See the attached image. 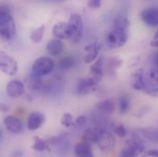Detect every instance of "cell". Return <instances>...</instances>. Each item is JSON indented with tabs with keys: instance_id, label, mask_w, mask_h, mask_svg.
Wrapping results in <instances>:
<instances>
[{
	"instance_id": "obj_22",
	"label": "cell",
	"mask_w": 158,
	"mask_h": 157,
	"mask_svg": "<svg viewBox=\"0 0 158 157\" xmlns=\"http://www.w3.org/2000/svg\"><path fill=\"white\" fill-rule=\"evenodd\" d=\"M139 131L141 132L140 135L146 140L154 143H158V130L154 128H145L139 130Z\"/></svg>"
},
{
	"instance_id": "obj_31",
	"label": "cell",
	"mask_w": 158,
	"mask_h": 157,
	"mask_svg": "<svg viewBox=\"0 0 158 157\" xmlns=\"http://www.w3.org/2000/svg\"><path fill=\"white\" fill-rule=\"evenodd\" d=\"M113 132L118 137H125L127 135V130L124 125L117 124L113 127Z\"/></svg>"
},
{
	"instance_id": "obj_15",
	"label": "cell",
	"mask_w": 158,
	"mask_h": 157,
	"mask_svg": "<svg viewBox=\"0 0 158 157\" xmlns=\"http://www.w3.org/2000/svg\"><path fill=\"white\" fill-rule=\"evenodd\" d=\"M126 145L129 147H131L134 151L138 153V155L143 154L146 148L143 139L142 138L141 135H138V134L131 135V137L126 141Z\"/></svg>"
},
{
	"instance_id": "obj_20",
	"label": "cell",
	"mask_w": 158,
	"mask_h": 157,
	"mask_svg": "<svg viewBox=\"0 0 158 157\" xmlns=\"http://www.w3.org/2000/svg\"><path fill=\"white\" fill-rule=\"evenodd\" d=\"M103 129L99 126L97 127H92V128H88L85 130L84 134H83V141L84 142H87L89 143H95L100 130Z\"/></svg>"
},
{
	"instance_id": "obj_30",
	"label": "cell",
	"mask_w": 158,
	"mask_h": 157,
	"mask_svg": "<svg viewBox=\"0 0 158 157\" xmlns=\"http://www.w3.org/2000/svg\"><path fill=\"white\" fill-rule=\"evenodd\" d=\"M119 156L123 157H134L138 155V153L136 151H134L131 147H125L123 149H121V151L119 152Z\"/></svg>"
},
{
	"instance_id": "obj_43",
	"label": "cell",
	"mask_w": 158,
	"mask_h": 157,
	"mask_svg": "<svg viewBox=\"0 0 158 157\" xmlns=\"http://www.w3.org/2000/svg\"><path fill=\"white\" fill-rule=\"evenodd\" d=\"M59 1H64V0H59Z\"/></svg>"
},
{
	"instance_id": "obj_38",
	"label": "cell",
	"mask_w": 158,
	"mask_h": 157,
	"mask_svg": "<svg viewBox=\"0 0 158 157\" xmlns=\"http://www.w3.org/2000/svg\"><path fill=\"white\" fill-rule=\"evenodd\" d=\"M150 44H151V46H153V47H157L158 48V39L152 40Z\"/></svg>"
},
{
	"instance_id": "obj_18",
	"label": "cell",
	"mask_w": 158,
	"mask_h": 157,
	"mask_svg": "<svg viewBox=\"0 0 158 157\" xmlns=\"http://www.w3.org/2000/svg\"><path fill=\"white\" fill-rule=\"evenodd\" d=\"M75 154L77 156L79 157H91L93 156L92 148L89 143L82 141L75 145Z\"/></svg>"
},
{
	"instance_id": "obj_24",
	"label": "cell",
	"mask_w": 158,
	"mask_h": 157,
	"mask_svg": "<svg viewBox=\"0 0 158 157\" xmlns=\"http://www.w3.org/2000/svg\"><path fill=\"white\" fill-rule=\"evenodd\" d=\"M49 142L44 140V139H41L40 137H35L34 138V142L31 145V148L36 151V152H39V153H42V152H46V151H49L50 149V146H49Z\"/></svg>"
},
{
	"instance_id": "obj_32",
	"label": "cell",
	"mask_w": 158,
	"mask_h": 157,
	"mask_svg": "<svg viewBox=\"0 0 158 157\" xmlns=\"http://www.w3.org/2000/svg\"><path fill=\"white\" fill-rule=\"evenodd\" d=\"M68 134L67 133H62V134H59L57 136H53L52 138H50L48 140L49 143L50 144H57L59 143H62V142H64L65 139L67 138Z\"/></svg>"
},
{
	"instance_id": "obj_35",
	"label": "cell",
	"mask_w": 158,
	"mask_h": 157,
	"mask_svg": "<svg viewBox=\"0 0 158 157\" xmlns=\"http://www.w3.org/2000/svg\"><path fill=\"white\" fill-rule=\"evenodd\" d=\"M147 95L153 97H158V85L156 86H154L153 88L151 87L147 92H146Z\"/></svg>"
},
{
	"instance_id": "obj_4",
	"label": "cell",
	"mask_w": 158,
	"mask_h": 157,
	"mask_svg": "<svg viewBox=\"0 0 158 157\" xmlns=\"http://www.w3.org/2000/svg\"><path fill=\"white\" fill-rule=\"evenodd\" d=\"M0 71L7 76H15L18 72L17 61L4 51H0Z\"/></svg>"
},
{
	"instance_id": "obj_12",
	"label": "cell",
	"mask_w": 158,
	"mask_h": 157,
	"mask_svg": "<svg viewBox=\"0 0 158 157\" xmlns=\"http://www.w3.org/2000/svg\"><path fill=\"white\" fill-rule=\"evenodd\" d=\"M141 19L145 25L148 27H157L158 26V8L157 7H148L142 11Z\"/></svg>"
},
{
	"instance_id": "obj_3",
	"label": "cell",
	"mask_w": 158,
	"mask_h": 157,
	"mask_svg": "<svg viewBox=\"0 0 158 157\" xmlns=\"http://www.w3.org/2000/svg\"><path fill=\"white\" fill-rule=\"evenodd\" d=\"M53 69H54V62L52 59L47 56H41L37 58L33 62L31 66V71L40 76L41 77L51 74Z\"/></svg>"
},
{
	"instance_id": "obj_2",
	"label": "cell",
	"mask_w": 158,
	"mask_h": 157,
	"mask_svg": "<svg viewBox=\"0 0 158 157\" xmlns=\"http://www.w3.org/2000/svg\"><path fill=\"white\" fill-rule=\"evenodd\" d=\"M95 143L98 145L100 151L108 154L114 149L116 145V139L113 134H111L105 129H101L95 141Z\"/></svg>"
},
{
	"instance_id": "obj_37",
	"label": "cell",
	"mask_w": 158,
	"mask_h": 157,
	"mask_svg": "<svg viewBox=\"0 0 158 157\" xmlns=\"http://www.w3.org/2000/svg\"><path fill=\"white\" fill-rule=\"evenodd\" d=\"M146 155H148V156L158 157V151L157 150H151V151H148V152L146 153Z\"/></svg>"
},
{
	"instance_id": "obj_21",
	"label": "cell",
	"mask_w": 158,
	"mask_h": 157,
	"mask_svg": "<svg viewBox=\"0 0 158 157\" xmlns=\"http://www.w3.org/2000/svg\"><path fill=\"white\" fill-rule=\"evenodd\" d=\"M27 82H28V87L31 90H39L40 88L42 85V80H41V76L33 73L31 71V73L28 76L27 78Z\"/></svg>"
},
{
	"instance_id": "obj_39",
	"label": "cell",
	"mask_w": 158,
	"mask_h": 157,
	"mask_svg": "<svg viewBox=\"0 0 158 157\" xmlns=\"http://www.w3.org/2000/svg\"><path fill=\"white\" fill-rule=\"evenodd\" d=\"M155 63H156V66L158 68V53L156 55V57H155Z\"/></svg>"
},
{
	"instance_id": "obj_11",
	"label": "cell",
	"mask_w": 158,
	"mask_h": 157,
	"mask_svg": "<svg viewBox=\"0 0 158 157\" xmlns=\"http://www.w3.org/2000/svg\"><path fill=\"white\" fill-rule=\"evenodd\" d=\"M101 44L99 41L96 40V41H93L91 43H89L88 45H86L85 47V56L84 58L85 60V64H91V63H94L98 55H99V52L101 51Z\"/></svg>"
},
{
	"instance_id": "obj_19",
	"label": "cell",
	"mask_w": 158,
	"mask_h": 157,
	"mask_svg": "<svg viewBox=\"0 0 158 157\" xmlns=\"http://www.w3.org/2000/svg\"><path fill=\"white\" fill-rule=\"evenodd\" d=\"M96 109L98 112L105 114H111L115 110V104L111 99H104L96 105Z\"/></svg>"
},
{
	"instance_id": "obj_9",
	"label": "cell",
	"mask_w": 158,
	"mask_h": 157,
	"mask_svg": "<svg viewBox=\"0 0 158 157\" xmlns=\"http://www.w3.org/2000/svg\"><path fill=\"white\" fill-rule=\"evenodd\" d=\"M6 91L8 97L13 98H19L24 95L26 88L24 84L18 79H14L8 82L6 87Z\"/></svg>"
},
{
	"instance_id": "obj_26",
	"label": "cell",
	"mask_w": 158,
	"mask_h": 157,
	"mask_svg": "<svg viewBox=\"0 0 158 157\" xmlns=\"http://www.w3.org/2000/svg\"><path fill=\"white\" fill-rule=\"evenodd\" d=\"M131 109V99L127 96H122L118 99V110L120 114H126Z\"/></svg>"
},
{
	"instance_id": "obj_33",
	"label": "cell",
	"mask_w": 158,
	"mask_h": 157,
	"mask_svg": "<svg viewBox=\"0 0 158 157\" xmlns=\"http://www.w3.org/2000/svg\"><path fill=\"white\" fill-rule=\"evenodd\" d=\"M102 0H88L87 6L91 9H98L101 6Z\"/></svg>"
},
{
	"instance_id": "obj_29",
	"label": "cell",
	"mask_w": 158,
	"mask_h": 157,
	"mask_svg": "<svg viewBox=\"0 0 158 157\" xmlns=\"http://www.w3.org/2000/svg\"><path fill=\"white\" fill-rule=\"evenodd\" d=\"M61 124L66 128L71 127L72 125H74V118L73 116L70 113H64L62 118H61Z\"/></svg>"
},
{
	"instance_id": "obj_5",
	"label": "cell",
	"mask_w": 158,
	"mask_h": 157,
	"mask_svg": "<svg viewBox=\"0 0 158 157\" xmlns=\"http://www.w3.org/2000/svg\"><path fill=\"white\" fill-rule=\"evenodd\" d=\"M127 40H128L127 32L113 29V31H111L108 34L106 38V43L110 49H118L122 47L127 42Z\"/></svg>"
},
{
	"instance_id": "obj_1",
	"label": "cell",
	"mask_w": 158,
	"mask_h": 157,
	"mask_svg": "<svg viewBox=\"0 0 158 157\" xmlns=\"http://www.w3.org/2000/svg\"><path fill=\"white\" fill-rule=\"evenodd\" d=\"M17 28L10 9L7 6L0 5V37L6 40H11L16 36Z\"/></svg>"
},
{
	"instance_id": "obj_14",
	"label": "cell",
	"mask_w": 158,
	"mask_h": 157,
	"mask_svg": "<svg viewBox=\"0 0 158 157\" xmlns=\"http://www.w3.org/2000/svg\"><path fill=\"white\" fill-rule=\"evenodd\" d=\"M45 116L44 114L40 113L39 111H35L30 114L28 121H27V127L30 130H36L40 129L45 122Z\"/></svg>"
},
{
	"instance_id": "obj_13",
	"label": "cell",
	"mask_w": 158,
	"mask_h": 157,
	"mask_svg": "<svg viewBox=\"0 0 158 157\" xmlns=\"http://www.w3.org/2000/svg\"><path fill=\"white\" fill-rule=\"evenodd\" d=\"M4 124L6 130L12 133H20L23 131V124L19 118L8 115L4 118Z\"/></svg>"
},
{
	"instance_id": "obj_6",
	"label": "cell",
	"mask_w": 158,
	"mask_h": 157,
	"mask_svg": "<svg viewBox=\"0 0 158 157\" xmlns=\"http://www.w3.org/2000/svg\"><path fill=\"white\" fill-rule=\"evenodd\" d=\"M131 85L137 91L147 92L151 87L146 77V72L143 69H138L131 77Z\"/></svg>"
},
{
	"instance_id": "obj_10",
	"label": "cell",
	"mask_w": 158,
	"mask_h": 157,
	"mask_svg": "<svg viewBox=\"0 0 158 157\" xmlns=\"http://www.w3.org/2000/svg\"><path fill=\"white\" fill-rule=\"evenodd\" d=\"M52 35L56 39H72L73 32L68 22H59L52 27Z\"/></svg>"
},
{
	"instance_id": "obj_25",
	"label": "cell",
	"mask_w": 158,
	"mask_h": 157,
	"mask_svg": "<svg viewBox=\"0 0 158 157\" xmlns=\"http://www.w3.org/2000/svg\"><path fill=\"white\" fill-rule=\"evenodd\" d=\"M44 32H45V26L41 25V26H40L36 29H33L31 31V35H30V39L33 43H39L43 38Z\"/></svg>"
},
{
	"instance_id": "obj_34",
	"label": "cell",
	"mask_w": 158,
	"mask_h": 157,
	"mask_svg": "<svg viewBox=\"0 0 158 157\" xmlns=\"http://www.w3.org/2000/svg\"><path fill=\"white\" fill-rule=\"evenodd\" d=\"M85 123H86V117L84 116V115L78 116L77 118L75 119V121H74V125L77 126V127H82Z\"/></svg>"
},
{
	"instance_id": "obj_41",
	"label": "cell",
	"mask_w": 158,
	"mask_h": 157,
	"mask_svg": "<svg viewBox=\"0 0 158 157\" xmlns=\"http://www.w3.org/2000/svg\"><path fill=\"white\" fill-rule=\"evenodd\" d=\"M158 39V31H156V35H155V37H154V39Z\"/></svg>"
},
{
	"instance_id": "obj_7",
	"label": "cell",
	"mask_w": 158,
	"mask_h": 157,
	"mask_svg": "<svg viewBox=\"0 0 158 157\" xmlns=\"http://www.w3.org/2000/svg\"><path fill=\"white\" fill-rule=\"evenodd\" d=\"M68 24L70 25V28L73 32L72 40L74 42H78L83 36L84 32V21L81 17V15L78 13H74L71 15Z\"/></svg>"
},
{
	"instance_id": "obj_27",
	"label": "cell",
	"mask_w": 158,
	"mask_h": 157,
	"mask_svg": "<svg viewBox=\"0 0 158 157\" xmlns=\"http://www.w3.org/2000/svg\"><path fill=\"white\" fill-rule=\"evenodd\" d=\"M146 77L149 83V85L156 86L158 85V68L152 67L148 72H146Z\"/></svg>"
},
{
	"instance_id": "obj_36",
	"label": "cell",
	"mask_w": 158,
	"mask_h": 157,
	"mask_svg": "<svg viewBox=\"0 0 158 157\" xmlns=\"http://www.w3.org/2000/svg\"><path fill=\"white\" fill-rule=\"evenodd\" d=\"M9 110V107L8 105L5 104V103H0V112L2 113H6Z\"/></svg>"
},
{
	"instance_id": "obj_8",
	"label": "cell",
	"mask_w": 158,
	"mask_h": 157,
	"mask_svg": "<svg viewBox=\"0 0 158 157\" xmlns=\"http://www.w3.org/2000/svg\"><path fill=\"white\" fill-rule=\"evenodd\" d=\"M98 85V83L91 76L86 78H82L78 80V82L77 83L75 91L78 96H85L95 91Z\"/></svg>"
},
{
	"instance_id": "obj_28",
	"label": "cell",
	"mask_w": 158,
	"mask_h": 157,
	"mask_svg": "<svg viewBox=\"0 0 158 157\" xmlns=\"http://www.w3.org/2000/svg\"><path fill=\"white\" fill-rule=\"evenodd\" d=\"M75 65H76V60L73 56H66V57L63 58L59 63V66L63 70L72 69Z\"/></svg>"
},
{
	"instance_id": "obj_40",
	"label": "cell",
	"mask_w": 158,
	"mask_h": 157,
	"mask_svg": "<svg viewBox=\"0 0 158 157\" xmlns=\"http://www.w3.org/2000/svg\"><path fill=\"white\" fill-rule=\"evenodd\" d=\"M2 139H3V131H2V130L0 128V142L2 141Z\"/></svg>"
},
{
	"instance_id": "obj_23",
	"label": "cell",
	"mask_w": 158,
	"mask_h": 157,
	"mask_svg": "<svg viewBox=\"0 0 158 157\" xmlns=\"http://www.w3.org/2000/svg\"><path fill=\"white\" fill-rule=\"evenodd\" d=\"M131 26V22L130 20L124 17V16H118L113 22V28L115 30H118V31H122L127 32L130 29Z\"/></svg>"
},
{
	"instance_id": "obj_17",
	"label": "cell",
	"mask_w": 158,
	"mask_h": 157,
	"mask_svg": "<svg viewBox=\"0 0 158 157\" xmlns=\"http://www.w3.org/2000/svg\"><path fill=\"white\" fill-rule=\"evenodd\" d=\"M89 76L99 83L103 76V58H98L90 67Z\"/></svg>"
},
{
	"instance_id": "obj_42",
	"label": "cell",
	"mask_w": 158,
	"mask_h": 157,
	"mask_svg": "<svg viewBox=\"0 0 158 157\" xmlns=\"http://www.w3.org/2000/svg\"><path fill=\"white\" fill-rule=\"evenodd\" d=\"M45 1H50V0H45Z\"/></svg>"
},
{
	"instance_id": "obj_16",
	"label": "cell",
	"mask_w": 158,
	"mask_h": 157,
	"mask_svg": "<svg viewBox=\"0 0 158 157\" xmlns=\"http://www.w3.org/2000/svg\"><path fill=\"white\" fill-rule=\"evenodd\" d=\"M64 50V43L62 41V39H51L48 41L47 45H46V51L50 55L52 56H58L60 54L63 53Z\"/></svg>"
}]
</instances>
